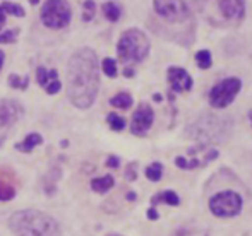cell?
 Wrapping results in <instances>:
<instances>
[{
  "mask_svg": "<svg viewBox=\"0 0 252 236\" xmlns=\"http://www.w3.org/2000/svg\"><path fill=\"white\" fill-rule=\"evenodd\" d=\"M113 185H115V180H113L112 175H105V177L91 180V190L96 193H106Z\"/></svg>",
  "mask_w": 252,
  "mask_h": 236,
  "instance_id": "9a60e30c",
  "label": "cell"
},
{
  "mask_svg": "<svg viewBox=\"0 0 252 236\" xmlns=\"http://www.w3.org/2000/svg\"><path fill=\"white\" fill-rule=\"evenodd\" d=\"M30 2H31V3H33V5H36V3H38V2H40V0H30Z\"/></svg>",
  "mask_w": 252,
  "mask_h": 236,
  "instance_id": "ab89813d",
  "label": "cell"
},
{
  "mask_svg": "<svg viewBox=\"0 0 252 236\" xmlns=\"http://www.w3.org/2000/svg\"><path fill=\"white\" fill-rule=\"evenodd\" d=\"M3 24H5V10L0 7V31H2Z\"/></svg>",
  "mask_w": 252,
  "mask_h": 236,
  "instance_id": "e575fe53",
  "label": "cell"
},
{
  "mask_svg": "<svg viewBox=\"0 0 252 236\" xmlns=\"http://www.w3.org/2000/svg\"><path fill=\"white\" fill-rule=\"evenodd\" d=\"M226 122L228 120L220 118V117H211V115H206L199 120L192 123L187 130L189 137L199 140L201 144L215 142V140H223L221 135H226Z\"/></svg>",
  "mask_w": 252,
  "mask_h": 236,
  "instance_id": "277c9868",
  "label": "cell"
},
{
  "mask_svg": "<svg viewBox=\"0 0 252 236\" xmlns=\"http://www.w3.org/2000/svg\"><path fill=\"white\" fill-rule=\"evenodd\" d=\"M106 166L108 168H113V170H117V168L120 166V157L119 156H108L106 157Z\"/></svg>",
  "mask_w": 252,
  "mask_h": 236,
  "instance_id": "d6a6232c",
  "label": "cell"
},
{
  "mask_svg": "<svg viewBox=\"0 0 252 236\" xmlns=\"http://www.w3.org/2000/svg\"><path fill=\"white\" fill-rule=\"evenodd\" d=\"M168 82L175 93H187L192 89V77L182 67H170L168 69Z\"/></svg>",
  "mask_w": 252,
  "mask_h": 236,
  "instance_id": "7c38bea8",
  "label": "cell"
},
{
  "mask_svg": "<svg viewBox=\"0 0 252 236\" xmlns=\"http://www.w3.org/2000/svg\"><path fill=\"white\" fill-rule=\"evenodd\" d=\"M7 82H9L10 87H14V89H26L28 84H30V76H26L24 79H21L19 76H16V74H10L9 79H7Z\"/></svg>",
  "mask_w": 252,
  "mask_h": 236,
  "instance_id": "603a6c76",
  "label": "cell"
},
{
  "mask_svg": "<svg viewBox=\"0 0 252 236\" xmlns=\"http://www.w3.org/2000/svg\"><path fill=\"white\" fill-rule=\"evenodd\" d=\"M153 122H155V111L150 105L141 103L139 108L134 111L132 115V122H130V132L137 137H144L150 129L153 127Z\"/></svg>",
  "mask_w": 252,
  "mask_h": 236,
  "instance_id": "30bf717a",
  "label": "cell"
},
{
  "mask_svg": "<svg viewBox=\"0 0 252 236\" xmlns=\"http://www.w3.org/2000/svg\"><path fill=\"white\" fill-rule=\"evenodd\" d=\"M110 105L113 108H120V110H129L132 106V96L129 93H119L110 100Z\"/></svg>",
  "mask_w": 252,
  "mask_h": 236,
  "instance_id": "e0dca14e",
  "label": "cell"
},
{
  "mask_svg": "<svg viewBox=\"0 0 252 236\" xmlns=\"http://www.w3.org/2000/svg\"><path fill=\"white\" fill-rule=\"evenodd\" d=\"M146 216H148V219H150V221H158V219H159L158 210H156V207H153V206L150 207V209H148Z\"/></svg>",
  "mask_w": 252,
  "mask_h": 236,
  "instance_id": "836d02e7",
  "label": "cell"
},
{
  "mask_svg": "<svg viewBox=\"0 0 252 236\" xmlns=\"http://www.w3.org/2000/svg\"><path fill=\"white\" fill-rule=\"evenodd\" d=\"M0 7L5 10V14H12V16H16V17H24V9L21 5H17V3L2 2L0 3Z\"/></svg>",
  "mask_w": 252,
  "mask_h": 236,
  "instance_id": "cb8c5ba5",
  "label": "cell"
},
{
  "mask_svg": "<svg viewBox=\"0 0 252 236\" xmlns=\"http://www.w3.org/2000/svg\"><path fill=\"white\" fill-rule=\"evenodd\" d=\"M41 23L50 29H62L70 23L72 9L67 0H47L41 7Z\"/></svg>",
  "mask_w": 252,
  "mask_h": 236,
  "instance_id": "8992f818",
  "label": "cell"
},
{
  "mask_svg": "<svg viewBox=\"0 0 252 236\" xmlns=\"http://www.w3.org/2000/svg\"><path fill=\"white\" fill-rule=\"evenodd\" d=\"M21 115H23V106L17 101L14 100L0 101V146L5 142L12 127L19 122Z\"/></svg>",
  "mask_w": 252,
  "mask_h": 236,
  "instance_id": "9c48e42d",
  "label": "cell"
},
{
  "mask_svg": "<svg viewBox=\"0 0 252 236\" xmlns=\"http://www.w3.org/2000/svg\"><path fill=\"white\" fill-rule=\"evenodd\" d=\"M158 204H166V206H173L179 207L180 206V197L177 192L173 190H163V192L156 193V195L151 197V206L156 207Z\"/></svg>",
  "mask_w": 252,
  "mask_h": 236,
  "instance_id": "4fadbf2b",
  "label": "cell"
},
{
  "mask_svg": "<svg viewBox=\"0 0 252 236\" xmlns=\"http://www.w3.org/2000/svg\"><path fill=\"white\" fill-rule=\"evenodd\" d=\"M36 79H38V84H40L41 87H45L48 82H50V70H47L45 67H38L36 70Z\"/></svg>",
  "mask_w": 252,
  "mask_h": 236,
  "instance_id": "83f0119b",
  "label": "cell"
},
{
  "mask_svg": "<svg viewBox=\"0 0 252 236\" xmlns=\"http://www.w3.org/2000/svg\"><path fill=\"white\" fill-rule=\"evenodd\" d=\"M106 236H122V235H119V233H110V235H106Z\"/></svg>",
  "mask_w": 252,
  "mask_h": 236,
  "instance_id": "60d3db41",
  "label": "cell"
},
{
  "mask_svg": "<svg viewBox=\"0 0 252 236\" xmlns=\"http://www.w3.org/2000/svg\"><path fill=\"white\" fill-rule=\"evenodd\" d=\"M60 168H52L50 171L47 173V177H45V182H43V186H45V192L48 193V195H53L55 193V188H57V182H59L60 178Z\"/></svg>",
  "mask_w": 252,
  "mask_h": 236,
  "instance_id": "2e32d148",
  "label": "cell"
},
{
  "mask_svg": "<svg viewBox=\"0 0 252 236\" xmlns=\"http://www.w3.org/2000/svg\"><path fill=\"white\" fill-rule=\"evenodd\" d=\"M117 53L122 63H139L150 53V40L141 29H127L120 36Z\"/></svg>",
  "mask_w": 252,
  "mask_h": 236,
  "instance_id": "3957f363",
  "label": "cell"
},
{
  "mask_svg": "<svg viewBox=\"0 0 252 236\" xmlns=\"http://www.w3.org/2000/svg\"><path fill=\"white\" fill-rule=\"evenodd\" d=\"M175 166L180 168V170H196V168L204 166V164H202V161H199L197 157L187 159L186 156H177L175 157Z\"/></svg>",
  "mask_w": 252,
  "mask_h": 236,
  "instance_id": "d6986e66",
  "label": "cell"
},
{
  "mask_svg": "<svg viewBox=\"0 0 252 236\" xmlns=\"http://www.w3.org/2000/svg\"><path fill=\"white\" fill-rule=\"evenodd\" d=\"M3 60H5V55H3V52L0 50V72H2V67H3Z\"/></svg>",
  "mask_w": 252,
  "mask_h": 236,
  "instance_id": "74e56055",
  "label": "cell"
},
{
  "mask_svg": "<svg viewBox=\"0 0 252 236\" xmlns=\"http://www.w3.org/2000/svg\"><path fill=\"white\" fill-rule=\"evenodd\" d=\"M100 89L98 57L91 48H79L67 63V96L79 110L93 106Z\"/></svg>",
  "mask_w": 252,
  "mask_h": 236,
  "instance_id": "6da1fadb",
  "label": "cell"
},
{
  "mask_svg": "<svg viewBox=\"0 0 252 236\" xmlns=\"http://www.w3.org/2000/svg\"><path fill=\"white\" fill-rule=\"evenodd\" d=\"M101 69L105 72V76L115 77L117 76V62L113 58H105L101 62Z\"/></svg>",
  "mask_w": 252,
  "mask_h": 236,
  "instance_id": "484cf974",
  "label": "cell"
},
{
  "mask_svg": "<svg viewBox=\"0 0 252 236\" xmlns=\"http://www.w3.org/2000/svg\"><path fill=\"white\" fill-rule=\"evenodd\" d=\"M103 14H105V17L108 21H112V23H117V21L120 19V7L117 5L115 2H105L103 3Z\"/></svg>",
  "mask_w": 252,
  "mask_h": 236,
  "instance_id": "ffe728a7",
  "label": "cell"
},
{
  "mask_svg": "<svg viewBox=\"0 0 252 236\" xmlns=\"http://www.w3.org/2000/svg\"><path fill=\"white\" fill-rule=\"evenodd\" d=\"M153 98H155V101H161V100H163V98L159 96V94H155V96H153Z\"/></svg>",
  "mask_w": 252,
  "mask_h": 236,
  "instance_id": "f35d334b",
  "label": "cell"
},
{
  "mask_svg": "<svg viewBox=\"0 0 252 236\" xmlns=\"http://www.w3.org/2000/svg\"><path fill=\"white\" fill-rule=\"evenodd\" d=\"M218 156H220L218 149H206V157H204V161H202V163H204V166L211 163V161H215Z\"/></svg>",
  "mask_w": 252,
  "mask_h": 236,
  "instance_id": "1f68e13d",
  "label": "cell"
},
{
  "mask_svg": "<svg viewBox=\"0 0 252 236\" xmlns=\"http://www.w3.org/2000/svg\"><path fill=\"white\" fill-rule=\"evenodd\" d=\"M19 34V29H7L0 31V43H12Z\"/></svg>",
  "mask_w": 252,
  "mask_h": 236,
  "instance_id": "f1b7e54d",
  "label": "cell"
},
{
  "mask_svg": "<svg viewBox=\"0 0 252 236\" xmlns=\"http://www.w3.org/2000/svg\"><path fill=\"white\" fill-rule=\"evenodd\" d=\"M94 10H96V5H94L93 0H86L83 5V21H91L94 16Z\"/></svg>",
  "mask_w": 252,
  "mask_h": 236,
  "instance_id": "4316f807",
  "label": "cell"
},
{
  "mask_svg": "<svg viewBox=\"0 0 252 236\" xmlns=\"http://www.w3.org/2000/svg\"><path fill=\"white\" fill-rule=\"evenodd\" d=\"M249 120H251V125H252V110L249 111Z\"/></svg>",
  "mask_w": 252,
  "mask_h": 236,
  "instance_id": "b9f144b4",
  "label": "cell"
},
{
  "mask_svg": "<svg viewBox=\"0 0 252 236\" xmlns=\"http://www.w3.org/2000/svg\"><path fill=\"white\" fill-rule=\"evenodd\" d=\"M144 173H146V178L150 180V182L153 183L159 182V180L163 178V164L159 163V161H155V163H151L150 166L144 170Z\"/></svg>",
  "mask_w": 252,
  "mask_h": 236,
  "instance_id": "ac0fdd59",
  "label": "cell"
},
{
  "mask_svg": "<svg viewBox=\"0 0 252 236\" xmlns=\"http://www.w3.org/2000/svg\"><path fill=\"white\" fill-rule=\"evenodd\" d=\"M221 16L228 23H240L246 16V0H216Z\"/></svg>",
  "mask_w": 252,
  "mask_h": 236,
  "instance_id": "8fae6325",
  "label": "cell"
},
{
  "mask_svg": "<svg viewBox=\"0 0 252 236\" xmlns=\"http://www.w3.org/2000/svg\"><path fill=\"white\" fill-rule=\"evenodd\" d=\"M124 76H126V77H134V69L126 67V69H124Z\"/></svg>",
  "mask_w": 252,
  "mask_h": 236,
  "instance_id": "8d00e7d4",
  "label": "cell"
},
{
  "mask_svg": "<svg viewBox=\"0 0 252 236\" xmlns=\"http://www.w3.org/2000/svg\"><path fill=\"white\" fill-rule=\"evenodd\" d=\"M40 144H43V137H41L38 132H31L24 137L23 142L16 144V149L21 151V153H31V151H33L36 146H40Z\"/></svg>",
  "mask_w": 252,
  "mask_h": 236,
  "instance_id": "5bb4252c",
  "label": "cell"
},
{
  "mask_svg": "<svg viewBox=\"0 0 252 236\" xmlns=\"http://www.w3.org/2000/svg\"><path fill=\"white\" fill-rule=\"evenodd\" d=\"M126 178L129 182H134L137 178V163H130L129 166L126 168Z\"/></svg>",
  "mask_w": 252,
  "mask_h": 236,
  "instance_id": "4dcf8cb0",
  "label": "cell"
},
{
  "mask_svg": "<svg viewBox=\"0 0 252 236\" xmlns=\"http://www.w3.org/2000/svg\"><path fill=\"white\" fill-rule=\"evenodd\" d=\"M9 230L14 236H60V226L47 212L36 209L17 210L10 216Z\"/></svg>",
  "mask_w": 252,
  "mask_h": 236,
  "instance_id": "7a4b0ae2",
  "label": "cell"
},
{
  "mask_svg": "<svg viewBox=\"0 0 252 236\" xmlns=\"http://www.w3.org/2000/svg\"><path fill=\"white\" fill-rule=\"evenodd\" d=\"M155 12L168 23H184L189 17V7L184 0H155Z\"/></svg>",
  "mask_w": 252,
  "mask_h": 236,
  "instance_id": "ba28073f",
  "label": "cell"
},
{
  "mask_svg": "<svg viewBox=\"0 0 252 236\" xmlns=\"http://www.w3.org/2000/svg\"><path fill=\"white\" fill-rule=\"evenodd\" d=\"M240 89H242V80L237 79V77H228V79L220 80L209 91L208 94L209 105L213 108H218V110L226 108L228 105L233 103V100L240 93Z\"/></svg>",
  "mask_w": 252,
  "mask_h": 236,
  "instance_id": "52a82bcc",
  "label": "cell"
},
{
  "mask_svg": "<svg viewBox=\"0 0 252 236\" xmlns=\"http://www.w3.org/2000/svg\"><path fill=\"white\" fill-rule=\"evenodd\" d=\"M126 199L129 200V202H134V200L137 199V195H136V192H127V195H126Z\"/></svg>",
  "mask_w": 252,
  "mask_h": 236,
  "instance_id": "d590c367",
  "label": "cell"
},
{
  "mask_svg": "<svg viewBox=\"0 0 252 236\" xmlns=\"http://www.w3.org/2000/svg\"><path fill=\"white\" fill-rule=\"evenodd\" d=\"M45 89H47L48 94H57L60 89H62V82H60L59 79H53L47 84V86H45Z\"/></svg>",
  "mask_w": 252,
  "mask_h": 236,
  "instance_id": "f546056e",
  "label": "cell"
},
{
  "mask_svg": "<svg viewBox=\"0 0 252 236\" xmlns=\"http://www.w3.org/2000/svg\"><path fill=\"white\" fill-rule=\"evenodd\" d=\"M16 197V188L7 183H0V202H7Z\"/></svg>",
  "mask_w": 252,
  "mask_h": 236,
  "instance_id": "d4e9b609",
  "label": "cell"
},
{
  "mask_svg": "<svg viewBox=\"0 0 252 236\" xmlns=\"http://www.w3.org/2000/svg\"><path fill=\"white\" fill-rule=\"evenodd\" d=\"M208 207L211 210L213 216L216 217H235L242 212L244 199L235 192V190H221V192L215 193L209 199Z\"/></svg>",
  "mask_w": 252,
  "mask_h": 236,
  "instance_id": "5b68a950",
  "label": "cell"
},
{
  "mask_svg": "<svg viewBox=\"0 0 252 236\" xmlns=\"http://www.w3.org/2000/svg\"><path fill=\"white\" fill-rule=\"evenodd\" d=\"M106 122H108L110 129L115 130V132H122V130L126 129V118L120 117V115H117V113H108Z\"/></svg>",
  "mask_w": 252,
  "mask_h": 236,
  "instance_id": "44dd1931",
  "label": "cell"
},
{
  "mask_svg": "<svg viewBox=\"0 0 252 236\" xmlns=\"http://www.w3.org/2000/svg\"><path fill=\"white\" fill-rule=\"evenodd\" d=\"M196 63H197V67H199V69L208 70L209 67L213 65V57H211V53H209L208 50L197 52V53H196Z\"/></svg>",
  "mask_w": 252,
  "mask_h": 236,
  "instance_id": "7402d4cb",
  "label": "cell"
}]
</instances>
